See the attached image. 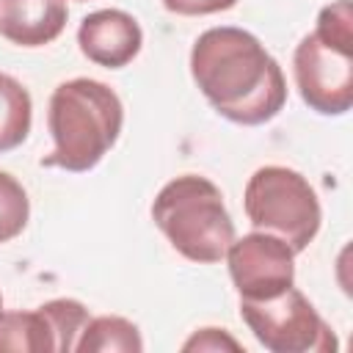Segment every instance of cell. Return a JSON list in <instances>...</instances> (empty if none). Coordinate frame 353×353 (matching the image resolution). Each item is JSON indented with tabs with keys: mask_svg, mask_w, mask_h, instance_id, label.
Listing matches in <instances>:
<instances>
[{
	"mask_svg": "<svg viewBox=\"0 0 353 353\" xmlns=\"http://www.w3.org/2000/svg\"><path fill=\"white\" fill-rule=\"evenodd\" d=\"M190 74L204 99L234 124H265L287 102L279 61L243 28L204 30L190 50Z\"/></svg>",
	"mask_w": 353,
	"mask_h": 353,
	"instance_id": "obj_1",
	"label": "cell"
},
{
	"mask_svg": "<svg viewBox=\"0 0 353 353\" xmlns=\"http://www.w3.org/2000/svg\"><path fill=\"white\" fill-rule=\"evenodd\" d=\"M121 124L124 108L110 85L91 77L58 83L47 110L52 152L41 157V165L72 174L91 171L119 141Z\"/></svg>",
	"mask_w": 353,
	"mask_h": 353,
	"instance_id": "obj_2",
	"label": "cell"
},
{
	"mask_svg": "<svg viewBox=\"0 0 353 353\" xmlns=\"http://www.w3.org/2000/svg\"><path fill=\"white\" fill-rule=\"evenodd\" d=\"M152 221L176 254L199 265H215L234 240V223L215 182L182 174L160 188L152 201Z\"/></svg>",
	"mask_w": 353,
	"mask_h": 353,
	"instance_id": "obj_3",
	"label": "cell"
},
{
	"mask_svg": "<svg viewBox=\"0 0 353 353\" xmlns=\"http://www.w3.org/2000/svg\"><path fill=\"white\" fill-rule=\"evenodd\" d=\"M243 207L254 229L281 237L301 254L320 232L323 210L309 179L287 165H262L248 176Z\"/></svg>",
	"mask_w": 353,
	"mask_h": 353,
	"instance_id": "obj_4",
	"label": "cell"
},
{
	"mask_svg": "<svg viewBox=\"0 0 353 353\" xmlns=\"http://www.w3.org/2000/svg\"><path fill=\"white\" fill-rule=\"evenodd\" d=\"M301 99L323 116H342L353 105V36L312 30L292 55Z\"/></svg>",
	"mask_w": 353,
	"mask_h": 353,
	"instance_id": "obj_5",
	"label": "cell"
},
{
	"mask_svg": "<svg viewBox=\"0 0 353 353\" xmlns=\"http://www.w3.org/2000/svg\"><path fill=\"white\" fill-rule=\"evenodd\" d=\"M240 317L270 353H331L336 336L309 298L290 287L268 301H240Z\"/></svg>",
	"mask_w": 353,
	"mask_h": 353,
	"instance_id": "obj_6",
	"label": "cell"
},
{
	"mask_svg": "<svg viewBox=\"0 0 353 353\" xmlns=\"http://www.w3.org/2000/svg\"><path fill=\"white\" fill-rule=\"evenodd\" d=\"M223 259L240 301H268L295 284V251L270 232L232 240Z\"/></svg>",
	"mask_w": 353,
	"mask_h": 353,
	"instance_id": "obj_7",
	"label": "cell"
},
{
	"mask_svg": "<svg viewBox=\"0 0 353 353\" xmlns=\"http://www.w3.org/2000/svg\"><path fill=\"white\" fill-rule=\"evenodd\" d=\"M77 44L91 63L121 69L141 52L143 33L132 14L121 8H99L83 17L77 28Z\"/></svg>",
	"mask_w": 353,
	"mask_h": 353,
	"instance_id": "obj_8",
	"label": "cell"
},
{
	"mask_svg": "<svg viewBox=\"0 0 353 353\" xmlns=\"http://www.w3.org/2000/svg\"><path fill=\"white\" fill-rule=\"evenodd\" d=\"M63 0H0V36L19 47H44L66 28Z\"/></svg>",
	"mask_w": 353,
	"mask_h": 353,
	"instance_id": "obj_9",
	"label": "cell"
},
{
	"mask_svg": "<svg viewBox=\"0 0 353 353\" xmlns=\"http://www.w3.org/2000/svg\"><path fill=\"white\" fill-rule=\"evenodd\" d=\"M58 353V339L50 317L36 312H0V353Z\"/></svg>",
	"mask_w": 353,
	"mask_h": 353,
	"instance_id": "obj_10",
	"label": "cell"
},
{
	"mask_svg": "<svg viewBox=\"0 0 353 353\" xmlns=\"http://www.w3.org/2000/svg\"><path fill=\"white\" fill-rule=\"evenodd\" d=\"M77 353H141L143 339L135 323L116 317V314H102V317H88L83 325L77 342Z\"/></svg>",
	"mask_w": 353,
	"mask_h": 353,
	"instance_id": "obj_11",
	"label": "cell"
},
{
	"mask_svg": "<svg viewBox=\"0 0 353 353\" xmlns=\"http://www.w3.org/2000/svg\"><path fill=\"white\" fill-rule=\"evenodd\" d=\"M30 121H33V102L28 88L17 77L0 72V154L25 143L30 132Z\"/></svg>",
	"mask_w": 353,
	"mask_h": 353,
	"instance_id": "obj_12",
	"label": "cell"
},
{
	"mask_svg": "<svg viewBox=\"0 0 353 353\" xmlns=\"http://www.w3.org/2000/svg\"><path fill=\"white\" fill-rule=\"evenodd\" d=\"M30 218V201L25 188L6 171H0V243L22 234Z\"/></svg>",
	"mask_w": 353,
	"mask_h": 353,
	"instance_id": "obj_13",
	"label": "cell"
},
{
	"mask_svg": "<svg viewBox=\"0 0 353 353\" xmlns=\"http://www.w3.org/2000/svg\"><path fill=\"white\" fill-rule=\"evenodd\" d=\"M41 309H44V314L50 317V323L55 328L58 353L74 350V342H77L83 325L88 323V309L74 298H55V301L41 303Z\"/></svg>",
	"mask_w": 353,
	"mask_h": 353,
	"instance_id": "obj_14",
	"label": "cell"
},
{
	"mask_svg": "<svg viewBox=\"0 0 353 353\" xmlns=\"http://www.w3.org/2000/svg\"><path fill=\"white\" fill-rule=\"evenodd\" d=\"M234 3L237 0H163V6L179 17H204V14L229 11Z\"/></svg>",
	"mask_w": 353,
	"mask_h": 353,
	"instance_id": "obj_15",
	"label": "cell"
},
{
	"mask_svg": "<svg viewBox=\"0 0 353 353\" xmlns=\"http://www.w3.org/2000/svg\"><path fill=\"white\" fill-rule=\"evenodd\" d=\"M182 347H185V350H223V347L240 350V342L232 339L223 328H201V331H196Z\"/></svg>",
	"mask_w": 353,
	"mask_h": 353,
	"instance_id": "obj_16",
	"label": "cell"
},
{
	"mask_svg": "<svg viewBox=\"0 0 353 353\" xmlns=\"http://www.w3.org/2000/svg\"><path fill=\"white\" fill-rule=\"evenodd\" d=\"M0 312H3V295H0Z\"/></svg>",
	"mask_w": 353,
	"mask_h": 353,
	"instance_id": "obj_17",
	"label": "cell"
}]
</instances>
